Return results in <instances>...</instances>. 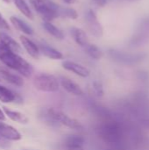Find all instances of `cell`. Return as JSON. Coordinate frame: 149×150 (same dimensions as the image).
<instances>
[{
  "mask_svg": "<svg viewBox=\"0 0 149 150\" xmlns=\"http://www.w3.org/2000/svg\"><path fill=\"white\" fill-rule=\"evenodd\" d=\"M85 143V139L83 136L79 134H71L65 138L64 140V148L66 147H75V146H83Z\"/></svg>",
  "mask_w": 149,
  "mask_h": 150,
  "instance_id": "obj_18",
  "label": "cell"
},
{
  "mask_svg": "<svg viewBox=\"0 0 149 150\" xmlns=\"http://www.w3.org/2000/svg\"><path fill=\"white\" fill-rule=\"evenodd\" d=\"M84 48L86 53L89 54V56L94 60H99L103 55L102 50L94 44H88Z\"/></svg>",
  "mask_w": 149,
  "mask_h": 150,
  "instance_id": "obj_21",
  "label": "cell"
},
{
  "mask_svg": "<svg viewBox=\"0 0 149 150\" xmlns=\"http://www.w3.org/2000/svg\"><path fill=\"white\" fill-rule=\"evenodd\" d=\"M17 8L29 19H33V14L25 0H13Z\"/></svg>",
  "mask_w": 149,
  "mask_h": 150,
  "instance_id": "obj_20",
  "label": "cell"
},
{
  "mask_svg": "<svg viewBox=\"0 0 149 150\" xmlns=\"http://www.w3.org/2000/svg\"><path fill=\"white\" fill-rule=\"evenodd\" d=\"M86 23L90 32L95 37H101L103 35V27L97 20V15L93 10H90L85 16Z\"/></svg>",
  "mask_w": 149,
  "mask_h": 150,
  "instance_id": "obj_5",
  "label": "cell"
},
{
  "mask_svg": "<svg viewBox=\"0 0 149 150\" xmlns=\"http://www.w3.org/2000/svg\"><path fill=\"white\" fill-rule=\"evenodd\" d=\"M35 11L41 16L44 21L51 22L60 17L61 6L52 0H29Z\"/></svg>",
  "mask_w": 149,
  "mask_h": 150,
  "instance_id": "obj_3",
  "label": "cell"
},
{
  "mask_svg": "<svg viewBox=\"0 0 149 150\" xmlns=\"http://www.w3.org/2000/svg\"><path fill=\"white\" fill-rule=\"evenodd\" d=\"M0 136L10 141H19L21 139V134L18 131L3 122H0Z\"/></svg>",
  "mask_w": 149,
  "mask_h": 150,
  "instance_id": "obj_9",
  "label": "cell"
},
{
  "mask_svg": "<svg viewBox=\"0 0 149 150\" xmlns=\"http://www.w3.org/2000/svg\"><path fill=\"white\" fill-rule=\"evenodd\" d=\"M4 2H5V3H11V0H3Z\"/></svg>",
  "mask_w": 149,
  "mask_h": 150,
  "instance_id": "obj_30",
  "label": "cell"
},
{
  "mask_svg": "<svg viewBox=\"0 0 149 150\" xmlns=\"http://www.w3.org/2000/svg\"><path fill=\"white\" fill-rule=\"evenodd\" d=\"M19 39H20V41H21L24 48L26 50V52L32 58L38 59L40 57V48H39V47L25 36H20Z\"/></svg>",
  "mask_w": 149,
  "mask_h": 150,
  "instance_id": "obj_12",
  "label": "cell"
},
{
  "mask_svg": "<svg viewBox=\"0 0 149 150\" xmlns=\"http://www.w3.org/2000/svg\"><path fill=\"white\" fill-rule=\"evenodd\" d=\"M43 27L50 35H52L55 39H57V40H63L64 39V33H62V31L61 29H59L57 26H55L54 24H52L51 22L44 21L43 22Z\"/></svg>",
  "mask_w": 149,
  "mask_h": 150,
  "instance_id": "obj_19",
  "label": "cell"
},
{
  "mask_svg": "<svg viewBox=\"0 0 149 150\" xmlns=\"http://www.w3.org/2000/svg\"><path fill=\"white\" fill-rule=\"evenodd\" d=\"M4 119H5V114L4 112V111L0 109V121L4 120Z\"/></svg>",
  "mask_w": 149,
  "mask_h": 150,
  "instance_id": "obj_27",
  "label": "cell"
},
{
  "mask_svg": "<svg viewBox=\"0 0 149 150\" xmlns=\"http://www.w3.org/2000/svg\"><path fill=\"white\" fill-rule=\"evenodd\" d=\"M93 1L99 6H104L107 3V0H93Z\"/></svg>",
  "mask_w": 149,
  "mask_h": 150,
  "instance_id": "obj_26",
  "label": "cell"
},
{
  "mask_svg": "<svg viewBox=\"0 0 149 150\" xmlns=\"http://www.w3.org/2000/svg\"><path fill=\"white\" fill-rule=\"evenodd\" d=\"M0 61L8 68L12 69L25 77H30L33 69L32 65L0 41Z\"/></svg>",
  "mask_w": 149,
  "mask_h": 150,
  "instance_id": "obj_1",
  "label": "cell"
},
{
  "mask_svg": "<svg viewBox=\"0 0 149 150\" xmlns=\"http://www.w3.org/2000/svg\"><path fill=\"white\" fill-rule=\"evenodd\" d=\"M3 111H4V114L13 121H16L18 123H20V124H26L29 121L28 118L25 114H23L19 112L10 110L7 107H3Z\"/></svg>",
  "mask_w": 149,
  "mask_h": 150,
  "instance_id": "obj_17",
  "label": "cell"
},
{
  "mask_svg": "<svg viewBox=\"0 0 149 150\" xmlns=\"http://www.w3.org/2000/svg\"><path fill=\"white\" fill-rule=\"evenodd\" d=\"M61 65H62L64 69L70 71V72L81 76V77H88L90 74V70L86 67H84L79 63H76L75 62L64 61Z\"/></svg>",
  "mask_w": 149,
  "mask_h": 150,
  "instance_id": "obj_7",
  "label": "cell"
},
{
  "mask_svg": "<svg viewBox=\"0 0 149 150\" xmlns=\"http://www.w3.org/2000/svg\"><path fill=\"white\" fill-rule=\"evenodd\" d=\"M0 78L18 87H21L24 85V80L22 79V77L3 67H0Z\"/></svg>",
  "mask_w": 149,
  "mask_h": 150,
  "instance_id": "obj_10",
  "label": "cell"
},
{
  "mask_svg": "<svg viewBox=\"0 0 149 150\" xmlns=\"http://www.w3.org/2000/svg\"><path fill=\"white\" fill-rule=\"evenodd\" d=\"M120 1H126V2H135V1H138V0H120Z\"/></svg>",
  "mask_w": 149,
  "mask_h": 150,
  "instance_id": "obj_29",
  "label": "cell"
},
{
  "mask_svg": "<svg viewBox=\"0 0 149 150\" xmlns=\"http://www.w3.org/2000/svg\"><path fill=\"white\" fill-rule=\"evenodd\" d=\"M39 48L41 51V53L49 59H52V60H62L63 59V54L60 51L50 47L49 45L46 43H40L39 46Z\"/></svg>",
  "mask_w": 149,
  "mask_h": 150,
  "instance_id": "obj_14",
  "label": "cell"
},
{
  "mask_svg": "<svg viewBox=\"0 0 149 150\" xmlns=\"http://www.w3.org/2000/svg\"><path fill=\"white\" fill-rule=\"evenodd\" d=\"M63 2L67 4H73L76 2V0H63Z\"/></svg>",
  "mask_w": 149,
  "mask_h": 150,
  "instance_id": "obj_28",
  "label": "cell"
},
{
  "mask_svg": "<svg viewBox=\"0 0 149 150\" xmlns=\"http://www.w3.org/2000/svg\"><path fill=\"white\" fill-rule=\"evenodd\" d=\"M60 84L61 85V87L64 90H66L70 94H73L75 96H81L83 94V91L81 89V87L68 77L61 76L60 77Z\"/></svg>",
  "mask_w": 149,
  "mask_h": 150,
  "instance_id": "obj_8",
  "label": "cell"
},
{
  "mask_svg": "<svg viewBox=\"0 0 149 150\" xmlns=\"http://www.w3.org/2000/svg\"><path fill=\"white\" fill-rule=\"evenodd\" d=\"M70 33H71V35H72L74 40L76 41V43L77 45H79L80 47H85L89 44L88 36L83 29L73 26L70 30Z\"/></svg>",
  "mask_w": 149,
  "mask_h": 150,
  "instance_id": "obj_13",
  "label": "cell"
},
{
  "mask_svg": "<svg viewBox=\"0 0 149 150\" xmlns=\"http://www.w3.org/2000/svg\"><path fill=\"white\" fill-rule=\"evenodd\" d=\"M93 87H94V90L96 91V92L99 95H102L103 94V87H102V84L99 83V82H97L95 81L93 83Z\"/></svg>",
  "mask_w": 149,
  "mask_h": 150,
  "instance_id": "obj_23",
  "label": "cell"
},
{
  "mask_svg": "<svg viewBox=\"0 0 149 150\" xmlns=\"http://www.w3.org/2000/svg\"><path fill=\"white\" fill-rule=\"evenodd\" d=\"M60 17L62 18H68L71 19H76L78 17L77 11L71 7H61L60 9Z\"/></svg>",
  "mask_w": 149,
  "mask_h": 150,
  "instance_id": "obj_22",
  "label": "cell"
},
{
  "mask_svg": "<svg viewBox=\"0 0 149 150\" xmlns=\"http://www.w3.org/2000/svg\"><path fill=\"white\" fill-rule=\"evenodd\" d=\"M0 28L3 29H6V30H10V25L7 23V21L3 18L1 12H0Z\"/></svg>",
  "mask_w": 149,
  "mask_h": 150,
  "instance_id": "obj_24",
  "label": "cell"
},
{
  "mask_svg": "<svg viewBox=\"0 0 149 150\" xmlns=\"http://www.w3.org/2000/svg\"><path fill=\"white\" fill-rule=\"evenodd\" d=\"M109 54L112 59H114L117 62H124V63H135L141 60H142V55L141 54H126L121 51L111 49L109 51Z\"/></svg>",
  "mask_w": 149,
  "mask_h": 150,
  "instance_id": "obj_6",
  "label": "cell"
},
{
  "mask_svg": "<svg viewBox=\"0 0 149 150\" xmlns=\"http://www.w3.org/2000/svg\"><path fill=\"white\" fill-rule=\"evenodd\" d=\"M0 101L4 103H11V102H17L22 103L23 98L21 96L13 91L0 85Z\"/></svg>",
  "mask_w": 149,
  "mask_h": 150,
  "instance_id": "obj_11",
  "label": "cell"
},
{
  "mask_svg": "<svg viewBox=\"0 0 149 150\" xmlns=\"http://www.w3.org/2000/svg\"><path fill=\"white\" fill-rule=\"evenodd\" d=\"M10 20H11V24L13 25V26H14L16 29L21 31V32L24 33L25 34L32 35V34L33 33L32 28L27 23H25V21H23L22 19H20V18H17V17L12 16V17L10 18Z\"/></svg>",
  "mask_w": 149,
  "mask_h": 150,
  "instance_id": "obj_16",
  "label": "cell"
},
{
  "mask_svg": "<svg viewBox=\"0 0 149 150\" xmlns=\"http://www.w3.org/2000/svg\"><path fill=\"white\" fill-rule=\"evenodd\" d=\"M40 116L45 121L52 123V124L62 125L74 130L83 129V126L79 121H77L76 120L73 118H70L66 113L54 108H47L41 112Z\"/></svg>",
  "mask_w": 149,
  "mask_h": 150,
  "instance_id": "obj_2",
  "label": "cell"
},
{
  "mask_svg": "<svg viewBox=\"0 0 149 150\" xmlns=\"http://www.w3.org/2000/svg\"><path fill=\"white\" fill-rule=\"evenodd\" d=\"M66 150H84L83 146H75V147H66Z\"/></svg>",
  "mask_w": 149,
  "mask_h": 150,
  "instance_id": "obj_25",
  "label": "cell"
},
{
  "mask_svg": "<svg viewBox=\"0 0 149 150\" xmlns=\"http://www.w3.org/2000/svg\"><path fill=\"white\" fill-rule=\"evenodd\" d=\"M33 85L37 90L43 92H56L59 90L60 82L53 75L41 73L34 77Z\"/></svg>",
  "mask_w": 149,
  "mask_h": 150,
  "instance_id": "obj_4",
  "label": "cell"
},
{
  "mask_svg": "<svg viewBox=\"0 0 149 150\" xmlns=\"http://www.w3.org/2000/svg\"><path fill=\"white\" fill-rule=\"evenodd\" d=\"M0 41L6 46L8 48L12 50L15 53H20L21 52V47L19 44L10 35H8L5 33H0Z\"/></svg>",
  "mask_w": 149,
  "mask_h": 150,
  "instance_id": "obj_15",
  "label": "cell"
}]
</instances>
